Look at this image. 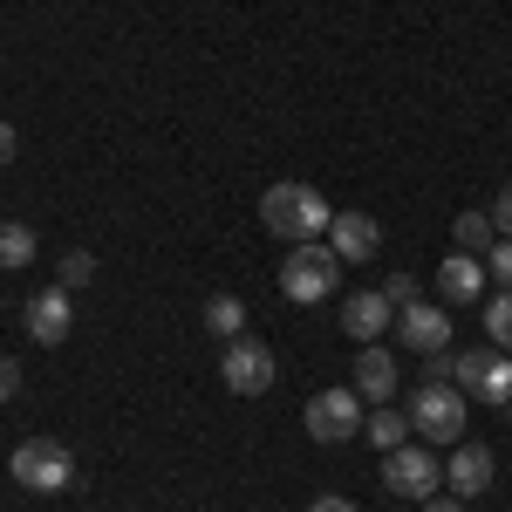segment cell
<instances>
[{
    "mask_svg": "<svg viewBox=\"0 0 512 512\" xmlns=\"http://www.w3.org/2000/svg\"><path fill=\"white\" fill-rule=\"evenodd\" d=\"M260 219H267V233H280L287 246H308V239H321L335 226V205H328L315 185H301V178H280V185H267V198H260Z\"/></svg>",
    "mask_w": 512,
    "mask_h": 512,
    "instance_id": "1",
    "label": "cell"
},
{
    "mask_svg": "<svg viewBox=\"0 0 512 512\" xmlns=\"http://www.w3.org/2000/svg\"><path fill=\"white\" fill-rule=\"evenodd\" d=\"M431 376H451L472 403H512V355L499 349H458V355H431Z\"/></svg>",
    "mask_w": 512,
    "mask_h": 512,
    "instance_id": "2",
    "label": "cell"
},
{
    "mask_svg": "<svg viewBox=\"0 0 512 512\" xmlns=\"http://www.w3.org/2000/svg\"><path fill=\"white\" fill-rule=\"evenodd\" d=\"M465 403L472 396L458 390L451 376H431L424 390L410 396V424L431 437V444H465Z\"/></svg>",
    "mask_w": 512,
    "mask_h": 512,
    "instance_id": "3",
    "label": "cell"
},
{
    "mask_svg": "<svg viewBox=\"0 0 512 512\" xmlns=\"http://www.w3.org/2000/svg\"><path fill=\"white\" fill-rule=\"evenodd\" d=\"M335 280H342V260H335V246H294L287 260H280V294L294 301V308H308V301H328L335 294Z\"/></svg>",
    "mask_w": 512,
    "mask_h": 512,
    "instance_id": "4",
    "label": "cell"
},
{
    "mask_svg": "<svg viewBox=\"0 0 512 512\" xmlns=\"http://www.w3.org/2000/svg\"><path fill=\"white\" fill-rule=\"evenodd\" d=\"M7 472L21 478L28 492H69V485H76V458H69V444H55V437H21L14 458H7Z\"/></svg>",
    "mask_w": 512,
    "mask_h": 512,
    "instance_id": "5",
    "label": "cell"
},
{
    "mask_svg": "<svg viewBox=\"0 0 512 512\" xmlns=\"http://www.w3.org/2000/svg\"><path fill=\"white\" fill-rule=\"evenodd\" d=\"M308 437L315 444H349L369 417H362V396H355V383H342V390H321V396H308Z\"/></svg>",
    "mask_w": 512,
    "mask_h": 512,
    "instance_id": "6",
    "label": "cell"
},
{
    "mask_svg": "<svg viewBox=\"0 0 512 512\" xmlns=\"http://www.w3.org/2000/svg\"><path fill=\"white\" fill-rule=\"evenodd\" d=\"M219 383H226L233 396H267V390H274V349H267V342H253V335L226 342Z\"/></svg>",
    "mask_w": 512,
    "mask_h": 512,
    "instance_id": "7",
    "label": "cell"
},
{
    "mask_svg": "<svg viewBox=\"0 0 512 512\" xmlns=\"http://www.w3.org/2000/svg\"><path fill=\"white\" fill-rule=\"evenodd\" d=\"M437 458L424 451V444H396V451H383V485H390L396 499H437Z\"/></svg>",
    "mask_w": 512,
    "mask_h": 512,
    "instance_id": "8",
    "label": "cell"
},
{
    "mask_svg": "<svg viewBox=\"0 0 512 512\" xmlns=\"http://www.w3.org/2000/svg\"><path fill=\"white\" fill-rule=\"evenodd\" d=\"M21 321H28V335H35L41 349L69 342V328H76V301H69V287H41L35 301L21 308Z\"/></svg>",
    "mask_w": 512,
    "mask_h": 512,
    "instance_id": "9",
    "label": "cell"
},
{
    "mask_svg": "<svg viewBox=\"0 0 512 512\" xmlns=\"http://www.w3.org/2000/svg\"><path fill=\"white\" fill-rule=\"evenodd\" d=\"M396 335H403V349H417V355H444V342H451V308L410 301V308L396 315Z\"/></svg>",
    "mask_w": 512,
    "mask_h": 512,
    "instance_id": "10",
    "label": "cell"
},
{
    "mask_svg": "<svg viewBox=\"0 0 512 512\" xmlns=\"http://www.w3.org/2000/svg\"><path fill=\"white\" fill-rule=\"evenodd\" d=\"M328 246H335V260H376V246H383V226L369 219V212H335V226H328Z\"/></svg>",
    "mask_w": 512,
    "mask_h": 512,
    "instance_id": "11",
    "label": "cell"
},
{
    "mask_svg": "<svg viewBox=\"0 0 512 512\" xmlns=\"http://www.w3.org/2000/svg\"><path fill=\"white\" fill-rule=\"evenodd\" d=\"M342 328H349L355 342H383L396 328V308L383 287H369V294H349V308H342Z\"/></svg>",
    "mask_w": 512,
    "mask_h": 512,
    "instance_id": "12",
    "label": "cell"
},
{
    "mask_svg": "<svg viewBox=\"0 0 512 512\" xmlns=\"http://www.w3.org/2000/svg\"><path fill=\"white\" fill-rule=\"evenodd\" d=\"M444 478H451V499H478V492H492V451H485V444H451Z\"/></svg>",
    "mask_w": 512,
    "mask_h": 512,
    "instance_id": "13",
    "label": "cell"
},
{
    "mask_svg": "<svg viewBox=\"0 0 512 512\" xmlns=\"http://www.w3.org/2000/svg\"><path fill=\"white\" fill-rule=\"evenodd\" d=\"M355 396L362 403H390L396 396V355L383 342H362V355H355Z\"/></svg>",
    "mask_w": 512,
    "mask_h": 512,
    "instance_id": "14",
    "label": "cell"
},
{
    "mask_svg": "<svg viewBox=\"0 0 512 512\" xmlns=\"http://www.w3.org/2000/svg\"><path fill=\"white\" fill-rule=\"evenodd\" d=\"M478 287H485V267H478V253H451V260L437 267V294H444L451 308L478 301Z\"/></svg>",
    "mask_w": 512,
    "mask_h": 512,
    "instance_id": "15",
    "label": "cell"
},
{
    "mask_svg": "<svg viewBox=\"0 0 512 512\" xmlns=\"http://www.w3.org/2000/svg\"><path fill=\"white\" fill-rule=\"evenodd\" d=\"M205 328H212L219 342H239V335H246V301H239V294H212V301H205Z\"/></svg>",
    "mask_w": 512,
    "mask_h": 512,
    "instance_id": "16",
    "label": "cell"
},
{
    "mask_svg": "<svg viewBox=\"0 0 512 512\" xmlns=\"http://www.w3.org/2000/svg\"><path fill=\"white\" fill-rule=\"evenodd\" d=\"M492 246H499L492 212H458V253H492Z\"/></svg>",
    "mask_w": 512,
    "mask_h": 512,
    "instance_id": "17",
    "label": "cell"
},
{
    "mask_svg": "<svg viewBox=\"0 0 512 512\" xmlns=\"http://www.w3.org/2000/svg\"><path fill=\"white\" fill-rule=\"evenodd\" d=\"M35 260V233L28 226H0V267H28Z\"/></svg>",
    "mask_w": 512,
    "mask_h": 512,
    "instance_id": "18",
    "label": "cell"
},
{
    "mask_svg": "<svg viewBox=\"0 0 512 512\" xmlns=\"http://www.w3.org/2000/svg\"><path fill=\"white\" fill-rule=\"evenodd\" d=\"M485 328H492L499 349H512V294H492V301H485Z\"/></svg>",
    "mask_w": 512,
    "mask_h": 512,
    "instance_id": "19",
    "label": "cell"
},
{
    "mask_svg": "<svg viewBox=\"0 0 512 512\" xmlns=\"http://www.w3.org/2000/svg\"><path fill=\"white\" fill-rule=\"evenodd\" d=\"M362 431L376 437V444H383V451H396V444H403V431H410V424H403V417H396V410H376V417H369V424H362Z\"/></svg>",
    "mask_w": 512,
    "mask_h": 512,
    "instance_id": "20",
    "label": "cell"
},
{
    "mask_svg": "<svg viewBox=\"0 0 512 512\" xmlns=\"http://www.w3.org/2000/svg\"><path fill=\"white\" fill-rule=\"evenodd\" d=\"M89 274H96V260H89L82 246H69V253H62V287H82Z\"/></svg>",
    "mask_w": 512,
    "mask_h": 512,
    "instance_id": "21",
    "label": "cell"
},
{
    "mask_svg": "<svg viewBox=\"0 0 512 512\" xmlns=\"http://www.w3.org/2000/svg\"><path fill=\"white\" fill-rule=\"evenodd\" d=\"M485 260H492V280H499V294H512V239H499Z\"/></svg>",
    "mask_w": 512,
    "mask_h": 512,
    "instance_id": "22",
    "label": "cell"
},
{
    "mask_svg": "<svg viewBox=\"0 0 512 512\" xmlns=\"http://www.w3.org/2000/svg\"><path fill=\"white\" fill-rule=\"evenodd\" d=\"M383 294H390V308H410V301H417V274H390Z\"/></svg>",
    "mask_w": 512,
    "mask_h": 512,
    "instance_id": "23",
    "label": "cell"
},
{
    "mask_svg": "<svg viewBox=\"0 0 512 512\" xmlns=\"http://www.w3.org/2000/svg\"><path fill=\"white\" fill-rule=\"evenodd\" d=\"M492 226H499V239H512V185L499 192V205H492Z\"/></svg>",
    "mask_w": 512,
    "mask_h": 512,
    "instance_id": "24",
    "label": "cell"
},
{
    "mask_svg": "<svg viewBox=\"0 0 512 512\" xmlns=\"http://www.w3.org/2000/svg\"><path fill=\"white\" fill-rule=\"evenodd\" d=\"M14 390H21V362H7V355H0V403H7Z\"/></svg>",
    "mask_w": 512,
    "mask_h": 512,
    "instance_id": "25",
    "label": "cell"
},
{
    "mask_svg": "<svg viewBox=\"0 0 512 512\" xmlns=\"http://www.w3.org/2000/svg\"><path fill=\"white\" fill-rule=\"evenodd\" d=\"M21 158V130H14V123H0V164H14Z\"/></svg>",
    "mask_w": 512,
    "mask_h": 512,
    "instance_id": "26",
    "label": "cell"
},
{
    "mask_svg": "<svg viewBox=\"0 0 512 512\" xmlns=\"http://www.w3.org/2000/svg\"><path fill=\"white\" fill-rule=\"evenodd\" d=\"M308 512H355V499H342V492H328V499H315Z\"/></svg>",
    "mask_w": 512,
    "mask_h": 512,
    "instance_id": "27",
    "label": "cell"
},
{
    "mask_svg": "<svg viewBox=\"0 0 512 512\" xmlns=\"http://www.w3.org/2000/svg\"><path fill=\"white\" fill-rule=\"evenodd\" d=\"M424 512H465V499H424Z\"/></svg>",
    "mask_w": 512,
    "mask_h": 512,
    "instance_id": "28",
    "label": "cell"
},
{
    "mask_svg": "<svg viewBox=\"0 0 512 512\" xmlns=\"http://www.w3.org/2000/svg\"><path fill=\"white\" fill-rule=\"evenodd\" d=\"M506 410H512V403H506Z\"/></svg>",
    "mask_w": 512,
    "mask_h": 512,
    "instance_id": "29",
    "label": "cell"
}]
</instances>
